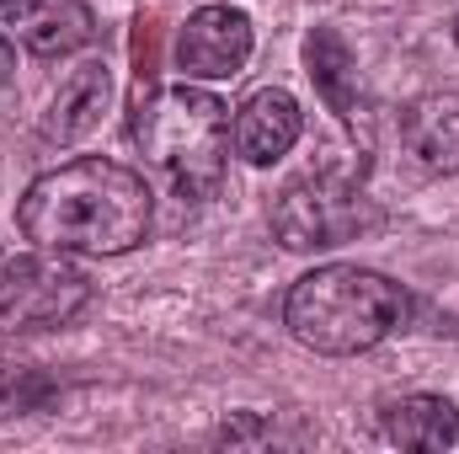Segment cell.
<instances>
[{"label":"cell","instance_id":"obj_14","mask_svg":"<svg viewBox=\"0 0 459 454\" xmlns=\"http://www.w3.org/2000/svg\"><path fill=\"white\" fill-rule=\"evenodd\" d=\"M11 75H16V43H11V38L0 32V86H5Z\"/></svg>","mask_w":459,"mask_h":454},{"label":"cell","instance_id":"obj_15","mask_svg":"<svg viewBox=\"0 0 459 454\" xmlns=\"http://www.w3.org/2000/svg\"><path fill=\"white\" fill-rule=\"evenodd\" d=\"M455 43H459V22H455Z\"/></svg>","mask_w":459,"mask_h":454},{"label":"cell","instance_id":"obj_4","mask_svg":"<svg viewBox=\"0 0 459 454\" xmlns=\"http://www.w3.org/2000/svg\"><path fill=\"white\" fill-rule=\"evenodd\" d=\"M91 305V278L65 251H0V337L70 327Z\"/></svg>","mask_w":459,"mask_h":454},{"label":"cell","instance_id":"obj_7","mask_svg":"<svg viewBox=\"0 0 459 454\" xmlns=\"http://www.w3.org/2000/svg\"><path fill=\"white\" fill-rule=\"evenodd\" d=\"M305 113L283 86H262L235 108V155L251 166H273L299 144Z\"/></svg>","mask_w":459,"mask_h":454},{"label":"cell","instance_id":"obj_1","mask_svg":"<svg viewBox=\"0 0 459 454\" xmlns=\"http://www.w3.org/2000/svg\"><path fill=\"white\" fill-rule=\"evenodd\" d=\"M155 220L150 182L108 155H81L43 171L16 198V230L65 257H123L144 246Z\"/></svg>","mask_w":459,"mask_h":454},{"label":"cell","instance_id":"obj_9","mask_svg":"<svg viewBox=\"0 0 459 454\" xmlns=\"http://www.w3.org/2000/svg\"><path fill=\"white\" fill-rule=\"evenodd\" d=\"M401 144L422 171H459V92H422L401 113Z\"/></svg>","mask_w":459,"mask_h":454},{"label":"cell","instance_id":"obj_13","mask_svg":"<svg viewBox=\"0 0 459 454\" xmlns=\"http://www.w3.org/2000/svg\"><path fill=\"white\" fill-rule=\"evenodd\" d=\"M48 396H54V380H48L38 363L0 358V423L27 417V412H38V406H48Z\"/></svg>","mask_w":459,"mask_h":454},{"label":"cell","instance_id":"obj_12","mask_svg":"<svg viewBox=\"0 0 459 454\" xmlns=\"http://www.w3.org/2000/svg\"><path fill=\"white\" fill-rule=\"evenodd\" d=\"M385 439L401 450H455L459 444V406L449 396H401L379 417Z\"/></svg>","mask_w":459,"mask_h":454},{"label":"cell","instance_id":"obj_5","mask_svg":"<svg viewBox=\"0 0 459 454\" xmlns=\"http://www.w3.org/2000/svg\"><path fill=\"white\" fill-rule=\"evenodd\" d=\"M363 225H374L368 198L342 171H305L273 198V235L289 251H332Z\"/></svg>","mask_w":459,"mask_h":454},{"label":"cell","instance_id":"obj_11","mask_svg":"<svg viewBox=\"0 0 459 454\" xmlns=\"http://www.w3.org/2000/svg\"><path fill=\"white\" fill-rule=\"evenodd\" d=\"M108 92H113V70H108V59H81V65L65 75V86L54 92L48 113H43V139L70 144V139L91 134L97 118H102V108H108Z\"/></svg>","mask_w":459,"mask_h":454},{"label":"cell","instance_id":"obj_8","mask_svg":"<svg viewBox=\"0 0 459 454\" xmlns=\"http://www.w3.org/2000/svg\"><path fill=\"white\" fill-rule=\"evenodd\" d=\"M11 32L27 54L65 59L97 38V16L86 0H11Z\"/></svg>","mask_w":459,"mask_h":454},{"label":"cell","instance_id":"obj_16","mask_svg":"<svg viewBox=\"0 0 459 454\" xmlns=\"http://www.w3.org/2000/svg\"><path fill=\"white\" fill-rule=\"evenodd\" d=\"M0 5H11V0H0Z\"/></svg>","mask_w":459,"mask_h":454},{"label":"cell","instance_id":"obj_2","mask_svg":"<svg viewBox=\"0 0 459 454\" xmlns=\"http://www.w3.org/2000/svg\"><path fill=\"white\" fill-rule=\"evenodd\" d=\"M128 134L139 155L171 182L177 198L204 204L220 193L230 166V108L214 92L193 81H177V86L139 81L134 108H128Z\"/></svg>","mask_w":459,"mask_h":454},{"label":"cell","instance_id":"obj_10","mask_svg":"<svg viewBox=\"0 0 459 454\" xmlns=\"http://www.w3.org/2000/svg\"><path fill=\"white\" fill-rule=\"evenodd\" d=\"M305 70H310L321 102L342 118L347 128H358L363 123V75H358L352 43H347L337 27H316L305 38Z\"/></svg>","mask_w":459,"mask_h":454},{"label":"cell","instance_id":"obj_6","mask_svg":"<svg viewBox=\"0 0 459 454\" xmlns=\"http://www.w3.org/2000/svg\"><path fill=\"white\" fill-rule=\"evenodd\" d=\"M251 48L256 32L240 5H198L177 32V70L182 81H230L246 70Z\"/></svg>","mask_w":459,"mask_h":454},{"label":"cell","instance_id":"obj_3","mask_svg":"<svg viewBox=\"0 0 459 454\" xmlns=\"http://www.w3.org/2000/svg\"><path fill=\"white\" fill-rule=\"evenodd\" d=\"M406 289L374 267L358 262H332L305 273L289 300H283V327L289 337L321 358H352L368 353L385 337L406 327Z\"/></svg>","mask_w":459,"mask_h":454}]
</instances>
